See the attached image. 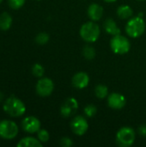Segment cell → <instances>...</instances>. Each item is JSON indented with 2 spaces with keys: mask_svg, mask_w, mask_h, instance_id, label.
<instances>
[{
  "mask_svg": "<svg viewBox=\"0 0 146 147\" xmlns=\"http://www.w3.org/2000/svg\"><path fill=\"white\" fill-rule=\"evenodd\" d=\"M3 109L11 117H20L25 114L26 106L21 99L11 96L4 101Z\"/></svg>",
  "mask_w": 146,
  "mask_h": 147,
  "instance_id": "6da1fadb",
  "label": "cell"
},
{
  "mask_svg": "<svg viewBox=\"0 0 146 147\" xmlns=\"http://www.w3.org/2000/svg\"><path fill=\"white\" fill-rule=\"evenodd\" d=\"M37 137L38 140L43 144V143H46L49 139H50V135L49 133L46 130V129H40L37 133Z\"/></svg>",
  "mask_w": 146,
  "mask_h": 147,
  "instance_id": "603a6c76",
  "label": "cell"
},
{
  "mask_svg": "<svg viewBox=\"0 0 146 147\" xmlns=\"http://www.w3.org/2000/svg\"><path fill=\"white\" fill-rule=\"evenodd\" d=\"M13 19L8 12H3L0 15V29L2 31H8L12 26Z\"/></svg>",
  "mask_w": 146,
  "mask_h": 147,
  "instance_id": "2e32d148",
  "label": "cell"
},
{
  "mask_svg": "<svg viewBox=\"0 0 146 147\" xmlns=\"http://www.w3.org/2000/svg\"><path fill=\"white\" fill-rule=\"evenodd\" d=\"M126 97L117 92H113L108 96V105L113 109H121L126 106Z\"/></svg>",
  "mask_w": 146,
  "mask_h": 147,
  "instance_id": "8fae6325",
  "label": "cell"
},
{
  "mask_svg": "<svg viewBox=\"0 0 146 147\" xmlns=\"http://www.w3.org/2000/svg\"><path fill=\"white\" fill-rule=\"evenodd\" d=\"M103 28H104L105 31L110 35L114 36L117 34H120V28L117 26L115 21L112 18H108L105 20V22L103 23Z\"/></svg>",
  "mask_w": 146,
  "mask_h": 147,
  "instance_id": "5bb4252c",
  "label": "cell"
},
{
  "mask_svg": "<svg viewBox=\"0 0 146 147\" xmlns=\"http://www.w3.org/2000/svg\"><path fill=\"white\" fill-rule=\"evenodd\" d=\"M40 121L35 116H27L22 121V127L27 134H36L40 129Z\"/></svg>",
  "mask_w": 146,
  "mask_h": 147,
  "instance_id": "30bf717a",
  "label": "cell"
},
{
  "mask_svg": "<svg viewBox=\"0 0 146 147\" xmlns=\"http://www.w3.org/2000/svg\"><path fill=\"white\" fill-rule=\"evenodd\" d=\"M83 111H84V115L87 117L91 118V117H93V116H95L96 115V113H97V108L94 104H89V105H87L84 108Z\"/></svg>",
  "mask_w": 146,
  "mask_h": 147,
  "instance_id": "7402d4cb",
  "label": "cell"
},
{
  "mask_svg": "<svg viewBox=\"0 0 146 147\" xmlns=\"http://www.w3.org/2000/svg\"><path fill=\"white\" fill-rule=\"evenodd\" d=\"M88 16L89 17L90 20L96 22L102 19V17L103 16V13H104V9L102 8V5L98 4V3H91L89 7H88Z\"/></svg>",
  "mask_w": 146,
  "mask_h": 147,
  "instance_id": "4fadbf2b",
  "label": "cell"
},
{
  "mask_svg": "<svg viewBox=\"0 0 146 147\" xmlns=\"http://www.w3.org/2000/svg\"><path fill=\"white\" fill-rule=\"evenodd\" d=\"M136 139L135 131L130 127H121L116 134L115 140L119 146L129 147L133 145Z\"/></svg>",
  "mask_w": 146,
  "mask_h": 147,
  "instance_id": "277c9868",
  "label": "cell"
},
{
  "mask_svg": "<svg viewBox=\"0 0 146 147\" xmlns=\"http://www.w3.org/2000/svg\"><path fill=\"white\" fill-rule=\"evenodd\" d=\"M3 100V92L0 90V102H1Z\"/></svg>",
  "mask_w": 146,
  "mask_h": 147,
  "instance_id": "4316f807",
  "label": "cell"
},
{
  "mask_svg": "<svg viewBox=\"0 0 146 147\" xmlns=\"http://www.w3.org/2000/svg\"><path fill=\"white\" fill-rule=\"evenodd\" d=\"M26 0H8V4L10 9L17 10L25 4Z\"/></svg>",
  "mask_w": 146,
  "mask_h": 147,
  "instance_id": "cb8c5ba5",
  "label": "cell"
},
{
  "mask_svg": "<svg viewBox=\"0 0 146 147\" xmlns=\"http://www.w3.org/2000/svg\"><path fill=\"white\" fill-rule=\"evenodd\" d=\"M37 1H40V0H37Z\"/></svg>",
  "mask_w": 146,
  "mask_h": 147,
  "instance_id": "4dcf8cb0",
  "label": "cell"
},
{
  "mask_svg": "<svg viewBox=\"0 0 146 147\" xmlns=\"http://www.w3.org/2000/svg\"><path fill=\"white\" fill-rule=\"evenodd\" d=\"M145 30V22L142 16H138L129 19L126 25V32L132 38L140 37Z\"/></svg>",
  "mask_w": 146,
  "mask_h": 147,
  "instance_id": "3957f363",
  "label": "cell"
},
{
  "mask_svg": "<svg viewBox=\"0 0 146 147\" xmlns=\"http://www.w3.org/2000/svg\"><path fill=\"white\" fill-rule=\"evenodd\" d=\"M3 0H0V3H2V2H3Z\"/></svg>",
  "mask_w": 146,
  "mask_h": 147,
  "instance_id": "f1b7e54d",
  "label": "cell"
},
{
  "mask_svg": "<svg viewBox=\"0 0 146 147\" xmlns=\"http://www.w3.org/2000/svg\"><path fill=\"white\" fill-rule=\"evenodd\" d=\"M83 55L88 60H92L96 57V50L90 45H86L83 49Z\"/></svg>",
  "mask_w": 146,
  "mask_h": 147,
  "instance_id": "d6986e66",
  "label": "cell"
},
{
  "mask_svg": "<svg viewBox=\"0 0 146 147\" xmlns=\"http://www.w3.org/2000/svg\"><path fill=\"white\" fill-rule=\"evenodd\" d=\"M139 1H144V0H139Z\"/></svg>",
  "mask_w": 146,
  "mask_h": 147,
  "instance_id": "f546056e",
  "label": "cell"
},
{
  "mask_svg": "<svg viewBox=\"0 0 146 147\" xmlns=\"http://www.w3.org/2000/svg\"><path fill=\"white\" fill-rule=\"evenodd\" d=\"M60 146L63 147H71L73 146V141L68 137H64L60 140Z\"/></svg>",
  "mask_w": 146,
  "mask_h": 147,
  "instance_id": "d4e9b609",
  "label": "cell"
},
{
  "mask_svg": "<svg viewBox=\"0 0 146 147\" xmlns=\"http://www.w3.org/2000/svg\"><path fill=\"white\" fill-rule=\"evenodd\" d=\"M95 95L99 99H104L108 96V89L104 84H97L95 87Z\"/></svg>",
  "mask_w": 146,
  "mask_h": 147,
  "instance_id": "ac0fdd59",
  "label": "cell"
},
{
  "mask_svg": "<svg viewBox=\"0 0 146 147\" xmlns=\"http://www.w3.org/2000/svg\"><path fill=\"white\" fill-rule=\"evenodd\" d=\"M17 147H41L42 146V143L38 140L35 139L34 137H25L22 138L17 144Z\"/></svg>",
  "mask_w": 146,
  "mask_h": 147,
  "instance_id": "9a60e30c",
  "label": "cell"
},
{
  "mask_svg": "<svg viewBox=\"0 0 146 147\" xmlns=\"http://www.w3.org/2000/svg\"><path fill=\"white\" fill-rule=\"evenodd\" d=\"M32 73H33V75H34V77L40 78H42V77L44 76L45 69H44V67H43L40 64L35 63V64L33 65V67H32Z\"/></svg>",
  "mask_w": 146,
  "mask_h": 147,
  "instance_id": "44dd1931",
  "label": "cell"
},
{
  "mask_svg": "<svg viewBox=\"0 0 146 147\" xmlns=\"http://www.w3.org/2000/svg\"><path fill=\"white\" fill-rule=\"evenodd\" d=\"M54 90V84L49 78H40L35 86L37 95L42 97L50 96Z\"/></svg>",
  "mask_w": 146,
  "mask_h": 147,
  "instance_id": "52a82bcc",
  "label": "cell"
},
{
  "mask_svg": "<svg viewBox=\"0 0 146 147\" xmlns=\"http://www.w3.org/2000/svg\"><path fill=\"white\" fill-rule=\"evenodd\" d=\"M49 40H50L49 34L45 32H41V33L38 34L35 37V42L40 46L46 45L49 41Z\"/></svg>",
  "mask_w": 146,
  "mask_h": 147,
  "instance_id": "ffe728a7",
  "label": "cell"
},
{
  "mask_svg": "<svg viewBox=\"0 0 146 147\" xmlns=\"http://www.w3.org/2000/svg\"><path fill=\"white\" fill-rule=\"evenodd\" d=\"M105 2H107V3H114V2H116L117 0H104Z\"/></svg>",
  "mask_w": 146,
  "mask_h": 147,
  "instance_id": "83f0119b",
  "label": "cell"
},
{
  "mask_svg": "<svg viewBox=\"0 0 146 147\" xmlns=\"http://www.w3.org/2000/svg\"><path fill=\"white\" fill-rule=\"evenodd\" d=\"M71 84L73 87L77 89H79V90L84 89L89 84V77L86 72H83V71L77 72L73 76L71 79Z\"/></svg>",
  "mask_w": 146,
  "mask_h": 147,
  "instance_id": "7c38bea8",
  "label": "cell"
},
{
  "mask_svg": "<svg viewBox=\"0 0 146 147\" xmlns=\"http://www.w3.org/2000/svg\"><path fill=\"white\" fill-rule=\"evenodd\" d=\"M110 47L114 53L122 55L127 53L130 51L131 43L126 37L121 34H117L113 36L111 39Z\"/></svg>",
  "mask_w": 146,
  "mask_h": 147,
  "instance_id": "5b68a950",
  "label": "cell"
},
{
  "mask_svg": "<svg viewBox=\"0 0 146 147\" xmlns=\"http://www.w3.org/2000/svg\"><path fill=\"white\" fill-rule=\"evenodd\" d=\"M79 34L81 38L84 41L89 43H93L99 39L101 30L99 25L96 23L94 21H92L83 23L81 26Z\"/></svg>",
  "mask_w": 146,
  "mask_h": 147,
  "instance_id": "7a4b0ae2",
  "label": "cell"
},
{
  "mask_svg": "<svg viewBox=\"0 0 146 147\" xmlns=\"http://www.w3.org/2000/svg\"><path fill=\"white\" fill-rule=\"evenodd\" d=\"M78 109V102L74 97H69L62 103L60 107V114L63 117L68 118L75 115Z\"/></svg>",
  "mask_w": 146,
  "mask_h": 147,
  "instance_id": "9c48e42d",
  "label": "cell"
},
{
  "mask_svg": "<svg viewBox=\"0 0 146 147\" xmlns=\"http://www.w3.org/2000/svg\"><path fill=\"white\" fill-rule=\"evenodd\" d=\"M138 132H139V135H141L143 137H146V125L139 126L138 128Z\"/></svg>",
  "mask_w": 146,
  "mask_h": 147,
  "instance_id": "484cf974",
  "label": "cell"
},
{
  "mask_svg": "<svg viewBox=\"0 0 146 147\" xmlns=\"http://www.w3.org/2000/svg\"><path fill=\"white\" fill-rule=\"evenodd\" d=\"M19 132L17 124L10 120H3L0 121V137L3 140L15 139Z\"/></svg>",
  "mask_w": 146,
  "mask_h": 147,
  "instance_id": "8992f818",
  "label": "cell"
},
{
  "mask_svg": "<svg viewBox=\"0 0 146 147\" xmlns=\"http://www.w3.org/2000/svg\"><path fill=\"white\" fill-rule=\"evenodd\" d=\"M70 127L71 131L76 135L83 136V134H86V132L89 129V123L83 116L77 115L71 120Z\"/></svg>",
  "mask_w": 146,
  "mask_h": 147,
  "instance_id": "ba28073f",
  "label": "cell"
},
{
  "mask_svg": "<svg viewBox=\"0 0 146 147\" xmlns=\"http://www.w3.org/2000/svg\"><path fill=\"white\" fill-rule=\"evenodd\" d=\"M117 15L120 19H130L133 15V9L129 5H120L117 9Z\"/></svg>",
  "mask_w": 146,
  "mask_h": 147,
  "instance_id": "e0dca14e",
  "label": "cell"
}]
</instances>
